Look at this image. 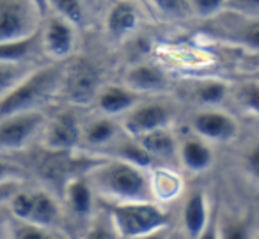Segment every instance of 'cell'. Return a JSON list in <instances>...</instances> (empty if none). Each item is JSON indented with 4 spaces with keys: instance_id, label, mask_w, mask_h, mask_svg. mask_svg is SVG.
<instances>
[{
    "instance_id": "6da1fadb",
    "label": "cell",
    "mask_w": 259,
    "mask_h": 239,
    "mask_svg": "<svg viewBox=\"0 0 259 239\" xmlns=\"http://www.w3.org/2000/svg\"><path fill=\"white\" fill-rule=\"evenodd\" d=\"M98 202L122 204L155 200L149 181V168L112 156H98L82 172Z\"/></svg>"
},
{
    "instance_id": "7a4b0ae2",
    "label": "cell",
    "mask_w": 259,
    "mask_h": 239,
    "mask_svg": "<svg viewBox=\"0 0 259 239\" xmlns=\"http://www.w3.org/2000/svg\"><path fill=\"white\" fill-rule=\"evenodd\" d=\"M62 62H39L15 89L0 98V117L27 110H45L59 100Z\"/></svg>"
},
{
    "instance_id": "3957f363",
    "label": "cell",
    "mask_w": 259,
    "mask_h": 239,
    "mask_svg": "<svg viewBox=\"0 0 259 239\" xmlns=\"http://www.w3.org/2000/svg\"><path fill=\"white\" fill-rule=\"evenodd\" d=\"M9 216L15 220L30 221L50 230L64 232V209L62 202L55 193L47 188H27V182L20 186L6 202Z\"/></svg>"
},
{
    "instance_id": "277c9868",
    "label": "cell",
    "mask_w": 259,
    "mask_h": 239,
    "mask_svg": "<svg viewBox=\"0 0 259 239\" xmlns=\"http://www.w3.org/2000/svg\"><path fill=\"white\" fill-rule=\"evenodd\" d=\"M117 237H153L169 227V213L155 200L103 204Z\"/></svg>"
},
{
    "instance_id": "5b68a950",
    "label": "cell",
    "mask_w": 259,
    "mask_h": 239,
    "mask_svg": "<svg viewBox=\"0 0 259 239\" xmlns=\"http://www.w3.org/2000/svg\"><path fill=\"white\" fill-rule=\"evenodd\" d=\"M103 85V75L96 62L83 55H71L62 62L59 100L75 108L91 107L98 90Z\"/></svg>"
},
{
    "instance_id": "8992f818",
    "label": "cell",
    "mask_w": 259,
    "mask_h": 239,
    "mask_svg": "<svg viewBox=\"0 0 259 239\" xmlns=\"http://www.w3.org/2000/svg\"><path fill=\"white\" fill-rule=\"evenodd\" d=\"M122 133L128 136H141L153 129L174 128L178 121V108L160 96L142 98L134 107L117 117Z\"/></svg>"
},
{
    "instance_id": "52a82bcc",
    "label": "cell",
    "mask_w": 259,
    "mask_h": 239,
    "mask_svg": "<svg viewBox=\"0 0 259 239\" xmlns=\"http://www.w3.org/2000/svg\"><path fill=\"white\" fill-rule=\"evenodd\" d=\"M43 16L41 0H0V44L34 36Z\"/></svg>"
},
{
    "instance_id": "ba28073f",
    "label": "cell",
    "mask_w": 259,
    "mask_h": 239,
    "mask_svg": "<svg viewBox=\"0 0 259 239\" xmlns=\"http://www.w3.org/2000/svg\"><path fill=\"white\" fill-rule=\"evenodd\" d=\"M47 121V110H27L0 117V156L23 153L37 144Z\"/></svg>"
},
{
    "instance_id": "9c48e42d",
    "label": "cell",
    "mask_w": 259,
    "mask_h": 239,
    "mask_svg": "<svg viewBox=\"0 0 259 239\" xmlns=\"http://www.w3.org/2000/svg\"><path fill=\"white\" fill-rule=\"evenodd\" d=\"M78 32L75 25L62 20L61 16L45 11L41 25L37 29L41 57L47 62H64L76 54Z\"/></svg>"
},
{
    "instance_id": "30bf717a",
    "label": "cell",
    "mask_w": 259,
    "mask_h": 239,
    "mask_svg": "<svg viewBox=\"0 0 259 239\" xmlns=\"http://www.w3.org/2000/svg\"><path fill=\"white\" fill-rule=\"evenodd\" d=\"M80 121L82 119L78 117L76 108L69 105L54 115L47 114V121L37 138L39 147L48 153H76L80 147Z\"/></svg>"
},
{
    "instance_id": "8fae6325",
    "label": "cell",
    "mask_w": 259,
    "mask_h": 239,
    "mask_svg": "<svg viewBox=\"0 0 259 239\" xmlns=\"http://www.w3.org/2000/svg\"><path fill=\"white\" fill-rule=\"evenodd\" d=\"M188 131L213 146H227L238 140L241 124L229 110L222 107L194 108L188 119Z\"/></svg>"
},
{
    "instance_id": "7c38bea8",
    "label": "cell",
    "mask_w": 259,
    "mask_h": 239,
    "mask_svg": "<svg viewBox=\"0 0 259 239\" xmlns=\"http://www.w3.org/2000/svg\"><path fill=\"white\" fill-rule=\"evenodd\" d=\"M121 83L126 89L134 90L144 98L165 96L169 90H174V82L170 80L167 69L162 64L149 59H137L124 69Z\"/></svg>"
},
{
    "instance_id": "4fadbf2b",
    "label": "cell",
    "mask_w": 259,
    "mask_h": 239,
    "mask_svg": "<svg viewBox=\"0 0 259 239\" xmlns=\"http://www.w3.org/2000/svg\"><path fill=\"white\" fill-rule=\"evenodd\" d=\"M141 25V8L135 0H112L103 16V34L108 43L124 44Z\"/></svg>"
},
{
    "instance_id": "5bb4252c",
    "label": "cell",
    "mask_w": 259,
    "mask_h": 239,
    "mask_svg": "<svg viewBox=\"0 0 259 239\" xmlns=\"http://www.w3.org/2000/svg\"><path fill=\"white\" fill-rule=\"evenodd\" d=\"M231 85L233 83L220 76H199L185 80L178 90L180 96L194 108H217L224 107L229 100Z\"/></svg>"
},
{
    "instance_id": "9a60e30c",
    "label": "cell",
    "mask_w": 259,
    "mask_h": 239,
    "mask_svg": "<svg viewBox=\"0 0 259 239\" xmlns=\"http://www.w3.org/2000/svg\"><path fill=\"white\" fill-rule=\"evenodd\" d=\"M211 220V200L204 188H194L185 193L180 211V227L185 237H202Z\"/></svg>"
},
{
    "instance_id": "2e32d148",
    "label": "cell",
    "mask_w": 259,
    "mask_h": 239,
    "mask_svg": "<svg viewBox=\"0 0 259 239\" xmlns=\"http://www.w3.org/2000/svg\"><path fill=\"white\" fill-rule=\"evenodd\" d=\"M215 146L204 138L188 131V135H178L176 165L192 175H201L215 167Z\"/></svg>"
},
{
    "instance_id": "e0dca14e",
    "label": "cell",
    "mask_w": 259,
    "mask_h": 239,
    "mask_svg": "<svg viewBox=\"0 0 259 239\" xmlns=\"http://www.w3.org/2000/svg\"><path fill=\"white\" fill-rule=\"evenodd\" d=\"M62 209H64V216H69L71 220L78 221L80 227L87 223L91 214L96 211L98 199L93 193L91 186L83 179L82 174L73 175L62 186Z\"/></svg>"
},
{
    "instance_id": "ac0fdd59",
    "label": "cell",
    "mask_w": 259,
    "mask_h": 239,
    "mask_svg": "<svg viewBox=\"0 0 259 239\" xmlns=\"http://www.w3.org/2000/svg\"><path fill=\"white\" fill-rule=\"evenodd\" d=\"M122 133L115 117L93 112L91 117L80 121V147L85 153L100 154Z\"/></svg>"
},
{
    "instance_id": "d6986e66",
    "label": "cell",
    "mask_w": 259,
    "mask_h": 239,
    "mask_svg": "<svg viewBox=\"0 0 259 239\" xmlns=\"http://www.w3.org/2000/svg\"><path fill=\"white\" fill-rule=\"evenodd\" d=\"M144 96L135 94L134 90L126 89L122 83L112 85V83H103L101 89L98 90L96 98L91 103L93 112L108 115V117H121L126 110L134 107L137 101H141Z\"/></svg>"
},
{
    "instance_id": "ffe728a7",
    "label": "cell",
    "mask_w": 259,
    "mask_h": 239,
    "mask_svg": "<svg viewBox=\"0 0 259 239\" xmlns=\"http://www.w3.org/2000/svg\"><path fill=\"white\" fill-rule=\"evenodd\" d=\"M155 165H176L178 133L174 128H160L135 136Z\"/></svg>"
},
{
    "instance_id": "44dd1931",
    "label": "cell",
    "mask_w": 259,
    "mask_h": 239,
    "mask_svg": "<svg viewBox=\"0 0 259 239\" xmlns=\"http://www.w3.org/2000/svg\"><path fill=\"white\" fill-rule=\"evenodd\" d=\"M153 199L158 204H169L183 195V179L172 165H155L149 168Z\"/></svg>"
},
{
    "instance_id": "7402d4cb",
    "label": "cell",
    "mask_w": 259,
    "mask_h": 239,
    "mask_svg": "<svg viewBox=\"0 0 259 239\" xmlns=\"http://www.w3.org/2000/svg\"><path fill=\"white\" fill-rule=\"evenodd\" d=\"M45 11L52 15L61 16L68 23L75 25L78 30H82L87 25L89 11H87L85 0H41Z\"/></svg>"
},
{
    "instance_id": "603a6c76",
    "label": "cell",
    "mask_w": 259,
    "mask_h": 239,
    "mask_svg": "<svg viewBox=\"0 0 259 239\" xmlns=\"http://www.w3.org/2000/svg\"><path fill=\"white\" fill-rule=\"evenodd\" d=\"M229 100L241 110V114L248 119H255L259 114V85L257 78H245L238 85H231Z\"/></svg>"
},
{
    "instance_id": "cb8c5ba5",
    "label": "cell",
    "mask_w": 259,
    "mask_h": 239,
    "mask_svg": "<svg viewBox=\"0 0 259 239\" xmlns=\"http://www.w3.org/2000/svg\"><path fill=\"white\" fill-rule=\"evenodd\" d=\"M39 61H0V98L15 89Z\"/></svg>"
},
{
    "instance_id": "d4e9b609",
    "label": "cell",
    "mask_w": 259,
    "mask_h": 239,
    "mask_svg": "<svg viewBox=\"0 0 259 239\" xmlns=\"http://www.w3.org/2000/svg\"><path fill=\"white\" fill-rule=\"evenodd\" d=\"M149 8L167 22H185L190 20V9H188L187 0H146Z\"/></svg>"
},
{
    "instance_id": "484cf974",
    "label": "cell",
    "mask_w": 259,
    "mask_h": 239,
    "mask_svg": "<svg viewBox=\"0 0 259 239\" xmlns=\"http://www.w3.org/2000/svg\"><path fill=\"white\" fill-rule=\"evenodd\" d=\"M8 237H18V239H52V237H64V234L61 232L50 230V228L39 227L34 225L30 221L23 220H9L8 227Z\"/></svg>"
},
{
    "instance_id": "4316f807",
    "label": "cell",
    "mask_w": 259,
    "mask_h": 239,
    "mask_svg": "<svg viewBox=\"0 0 259 239\" xmlns=\"http://www.w3.org/2000/svg\"><path fill=\"white\" fill-rule=\"evenodd\" d=\"M192 18L208 22L227 8V0H187Z\"/></svg>"
},
{
    "instance_id": "83f0119b",
    "label": "cell",
    "mask_w": 259,
    "mask_h": 239,
    "mask_svg": "<svg viewBox=\"0 0 259 239\" xmlns=\"http://www.w3.org/2000/svg\"><path fill=\"white\" fill-rule=\"evenodd\" d=\"M30 177H32V172L27 167L20 165L18 161H9L4 156H0V184L13 181L27 182Z\"/></svg>"
},
{
    "instance_id": "f1b7e54d",
    "label": "cell",
    "mask_w": 259,
    "mask_h": 239,
    "mask_svg": "<svg viewBox=\"0 0 259 239\" xmlns=\"http://www.w3.org/2000/svg\"><path fill=\"white\" fill-rule=\"evenodd\" d=\"M227 9L259 16V0H227Z\"/></svg>"
},
{
    "instance_id": "f546056e",
    "label": "cell",
    "mask_w": 259,
    "mask_h": 239,
    "mask_svg": "<svg viewBox=\"0 0 259 239\" xmlns=\"http://www.w3.org/2000/svg\"><path fill=\"white\" fill-rule=\"evenodd\" d=\"M25 182L22 181H13V182H2L0 184V206H4L6 202H8V199L13 195V193L16 192V189L20 188V186H23Z\"/></svg>"
},
{
    "instance_id": "4dcf8cb0",
    "label": "cell",
    "mask_w": 259,
    "mask_h": 239,
    "mask_svg": "<svg viewBox=\"0 0 259 239\" xmlns=\"http://www.w3.org/2000/svg\"><path fill=\"white\" fill-rule=\"evenodd\" d=\"M9 220H11V216H9L8 209H6V204H4V206H0V235H2V237H8Z\"/></svg>"
}]
</instances>
